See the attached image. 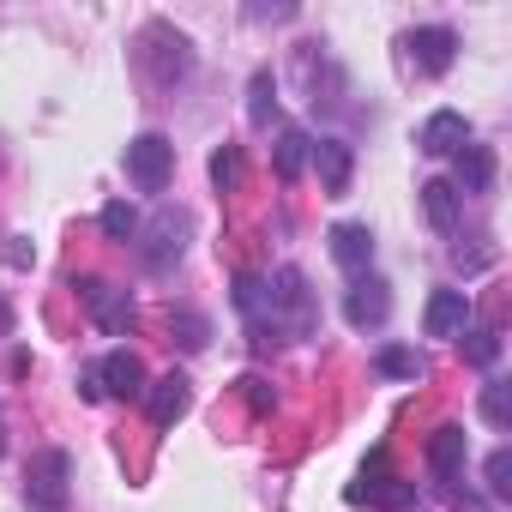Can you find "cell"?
Wrapping results in <instances>:
<instances>
[{"mask_svg":"<svg viewBox=\"0 0 512 512\" xmlns=\"http://www.w3.org/2000/svg\"><path fill=\"white\" fill-rule=\"evenodd\" d=\"M235 308L247 314V326H253V344H284V338H308L314 326H320V302H314V290H308V278L296 272V266H284V272H272V284L266 278H235Z\"/></svg>","mask_w":512,"mask_h":512,"instance_id":"obj_1","label":"cell"},{"mask_svg":"<svg viewBox=\"0 0 512 512\" xmlns=\"http://www.w3.org/2000/svg\"><path fill=\"white\" fill-rule=\"evenodd\" d=\"M139 67H145V79H151V91H175L187 73H193V43L175 31V25H145V37H139Z\"/></svg>","mask_w":512,"mask_h":512,"instance_id":"obj_2","label":"cell"},{"mask_svg":"<svg viewBox=\"0 0 512 512\" xmlns=\"http://www.w3.org/2000/svg\"><path fill=\"white\" fill-rule=\"evenodd\" d=\"M67 494H73V458H67L61 446L31 452V464H25V500H31L37 512H61Z\"/></svg>","mask_w":512,"mask_h":512,"instance_id":"obj_3","label":"cell"},{"mask_svg":"<svg viewBox=\"0 0 512 512\" xmlns=\"http://www.w3.org/2000/svg\"><path fill=\"white\" fill-rule=\"evenodd\" d=\"M139 235H145V241H139V266L163 278V272H175V266H181V253H187V211L163 205Z\"/></svg>","mask_w":512,"mask_h":512,"instance_id":"obj_4","label":"cell"},{"mask_svg":"<svg viewBox=\"0 0 512 512\" xmlns=\"http://www.w3.org/2000/svg\"><path fill=\"white\" fill-rule=\"evenodd\" d=\"M73 296L85 302V314H91L109 338H127V332H133V320H139L133 296H127L121 284H109V278H73Z\"/></svg>","mask_w":512,"mask_h":512,"instance_id":"obj_5","label":"cell"},{"mask_svg":"<svg viewBox=\"0 0 512 512\" xmlns=\"http://www.w3.org/2000/svg\"><path fill=\"white\" fill-rule=\"evenodd\" d=\"M127 175H133L139 193H163L169 175H175V145H169L163 133H139V139L127 145Z\"/></svg>","mask_w":512,"mask_h":512,"instance_id":"obj_6","label":"cell"},{"mask_svg":"<svg viewBox=\"0 0 512 512\" xmlns=\"http://www.w3.org/2000/svg\"><path fill=\"white\" fill-rule=\"evenodd\" d=\"M386 314H392V290H386V278H356L350 290H344V320L356 326V332H374V326H386Z\"/></svg>","mask_w":512,"mask_h":512,"instance_id":"obj_7","label":"cell"},{"mask_svg":"<svg viewBox=\"0 0 512 512\" xmlns=\"http://www.w3.org/2000/svg\"><path fill=\"white\" fill-rule=\"evenodd\" d=\"M91 380H97L103 398H145V362H139L133 350H109V356L91 368Z\"/></svg>","mask_w":512,"mask_h":512,"instance_id":"obj_8","label":"cell"},{"mask_svg":"<svg viewBox=\"0 0 512 512\" xmlns=\"http://www.w3.org/2000/svg\"><path fill=\"white\" fill-rule=\"evenodd\" d=\"M404 49L416 55V67H422L428 79H440V73H452V61H458V31H446V25H422V31L404 37Z\"/></svg>","mask_w":512,"mask_h":512,"instance_id":"obj_9","label":"cell"},{"mask_svg":"<svg viewBox=\"0 0 512 512\" xmlns=\"http://www.w3.org/2000/svg\"><path fill=\"white\" fill-rule=\"evenodd\" d=\"M187 404H193L187 374H163V380L145 386V416H151V428H175V422L187 416Z\"/></svg>","mask_w":512,"mask_h":512,"instance_id":"obj_10","label":"cell"},{"mask_svg":"<svg viewBox=\"0 0 512 512\" xmlns=\"http://www.w3.org/2000/svg\"><path fill=\"white\" fill-rule=\"evenodd\" d=\"M470 326V296L464 290H434L428 308H422V332L428 338H458Z\"/></svg>","mask_w":512,"mask_h":512,"instance_id":"obj_11","label":"cell"},{"mask_svg":"<svg viewBox=\"0 0 512 512\" xmlns=\"http://www.w3.org/2000/svg\"><path fill=\"white\" fill-rule=\"evenodd\" d=\"M428 157H458L464 145H470V121L458 115V109H440V115H428L422 121V139H416Z\"/></svg>","mask_w":512,"mask_h":512,"instance_id":"obj_12","label":"cell"},{"mask_svg":"<svg viewBox=\"0 0 512 512\" xmlns=\"http://www.w3.org/2000/svg\"><path fill=\"white\" fill-rule=\"evenodd\" d=\"M326 241H332V260H338L344 272L362 278V272L374 266V235H368V223H332Z\"/></svg>","mask_w":512,"mask_h":512,"instance_id":"obj_13","label":"cell"},{"mask_svg":"<svg viewBox=\"0 0 512 512\" xmlns=\"http://www.w3.org/2000/svg\"><path fill=\"white\" fill-rule=\"evenodd\" d=\"M308 163L320 169V187L338 199V193H350V169H356V157H350V145L344 139H320L314 151H308Z\"/></svg>","mask_w":512,"mask_h":512,"instance_id":"obj_14","label":"cell"},{"mask_svg":"<svg viewBox=\"0 0 512 512\" xmlns=\"http://www.w3.org/2000/svg\"><path fill=\"white\" fill-rule=\"evenodd\" d=\"M452 163H458V181H452V187H458V199H464V193H488V187H494V151H488V145H476V139H470Z\"/></svg>","mask_w":512,"mask_h":512,"instance_id":"obj_15","label":"cell"},{"mask_svg":"<svg viewBox=\"0 0 512 512\" xmlns=\"http://www.w3.org/2000/svg\"><path fill=\"white\" fill-rule=\"evenodd\" d=\"M428 464H434V476H464V428L458 422H440L434 434H428Z\"/></svg>","mask_w":512,"mask_h":512,"instance_id":"obj_16","label":"cell"},{"mask_svg":"<svg viewBox=\"0 0 512 512\" xmlns=\"http://www.w3.org/2000/svg\"><path fill=\"white\" fill-rule=\"evenodd\" d=\"M308 151H314V139H308L302 127H284V133H278V145H272V169H278V181H302Z\"/></svg>","mask_w":512,"mask_h":512,"instance_id":"obj_17","label":"cell"},{"mask_svg":"<svg viewBox=\"0 0 512 512\" xmlns=\"http://www.w3.org/2000/svg\"><path fill=\"white\" fill-rule=\"evenodd\" d=\"M416 193H422V211H428V223L452 235V229H458V211H464V199H458V187H452V181H422Z\"/></svg>","mask_w":512,"mask_h":512,"instance_id":"obj_18","label":"cell"},{"mask_svg":"<svg viewBox=\"0 0 512 512\" xmlns=\"http://www.w3.org/2000/svg\"><path fill=\"white\" fill-rule=\"evenodd\" d=\"M458 350H464L470 368H494V362H500V332H494V326H464V332H458Z\"/></svg>","mask_w":512,"mask_h":512,"instance_id":"obj_19","label":"cell"},{"mask_svg":"<svg viewBox=\"0 0 512 512\" xmlns=\"http://www.w3.org/2000/svg\"><path fill=\"white\" fill-rule=\"evenodd\" d=\"M169 344H181V350H205V344H211V320L193 314V308H175V314H169Z\"/></svg>","mask_w":512,"mask_h":512,"instance_id":"obj_20","label":"cell"},{"mask_svg":"<svg viewBox=\"0 0 512 512\" xmlns=\"http://www.w3.org/2000/svg\"><path fill=\"white\" fill-rule=\"evenodd\" d=\"M272 115H278V79L272 73H253V85H247V121L253 127H272Z\"/></svg>","mask_w":512,"mask_h":512,"instance_id":"obj_21","label":"cell"},{"mask_svg":"<svg viewBox=\"0 0 512 512\" xmlns=\"http://www.w3.org/2000/svg\"><path fill=\"white\" fill-rule=\"evenodd\" d=\"M374 368L392 374V380H422V374H428V362H422L416 350H404V344H386V350L374 356Z\"/></svg>","mask_w":512,"mask_h":512,"instance_id":"obj_22","label":"cell"},{"mask_svg":"<svg viewBox=\"0 0 512 512\" xmlns=\"http://www.w3.org/2000/svg\"><path fill=\"white\" fill-rule=\"evenodd\" d=\"M235 392H241V404H247L253 416H266V410H278V386H272L266 374H241V380H235Z\"/></svg>","mask_w":512,"mask_h":512,"instance_id":"obj_23","label":"cell"},{"mask_svg":"<svg viewBox=\"0 0 512 512\" xmlns=\"http://www.w3.org/2000/svg\"><path fill=\"white\" fill-rule=\"evenodd\" d=\"M211 181H217V193L241 187V145H217L211 151Z\"/></svg>","mask_w":512,"mask_h":512,"instance_id":"obj_24","label":"cell"},{"mask_svg":"<svg viewBox=\"0 0 512 512\" xmlns=\"http://www.w3.org/2000/svg\"><path fill=\"white\" fill-rule=\"evenodd\" d=\"M103 235L127 247V241L139 235V211H133V205H121V199H115V205H103Z\"/></svg>","mask_w":512,"mask_h":512,"instance_id":"obj_25","label":"cell"},{"mask_svg":"<svg viewBox=\"0 0 512 512\" xmlns=\"http://www.w3.org/2000/svg\"><path fill=\"white\" fill-rule=\"evenodd\" d=\"M482 416H488L494 428H512V386H506V380H488V386H482Z\"/></svg>","mask_w":512,"mask_h":512,"instance_id":"obj_26","label":"cell"},{"mask_svg":"<svg viewBox=\"0 0 512 512\" xmlns=\"http://www.w3.org/2000/svg\"><path fill=\"white\" fill-rule=\"evenodd\" d=\"M488 494H512V452L500 446V452H488Z\"/></svg>","mask_w":512,"mask_h":512,"instance_id":"obj_27","label":"cell"},{"mask_svg":"<svg viewBox=\"0 0 512 512\" xmlns=\"http://www.w3.org/2000/svg\"><path fill=\"white\" fill-rule=\"evenodd\" d=\"M0 260H7V266H37V247H31V235H0Z\"/></svg>","mask_w":512,"mask_h":512,"instance_id":"obj_28","label":"cell"},{"mask_svg":"<svg viewBox=\"0 0 512 512\" xmlns=\"http://www.w3.org/2000/svg\"><path fill=\"white\" fill-rule=\"evenodd\" d=\"M452 266H458V272H482L488 253H482V247H452Z\"/></svg>","mask_w":512,"mask_h":512,"instance_id":"obj_29","label":"cell"},{"mask_svg":"<svg viewBox=\"0 0 512 512\" xmlns=\"http://www.w3.org/2000/svg\"><path fill=\"white\" fill-rule=\"evenodd\" d=\"M253 25H266V19H296V7H247Z\"/></svg>","mask_w":512,"mask_h":512,"instance_id":"obj_30","label":"cell"},{"mask_svg":"<svg viewBox=\"0 0 512 512\" xmlns=\"http://www.w3.org/2000/svg\"><path fill=\"white\" fill-rule=\"evenodd\" d=\"M13 332V308H7V296H0V338Z\"/></svg>","mask_w":512,"mask_h":512,"instance_id":"obj_31","label":"cell"},{"mask_svg":"<svg viewBox=\"0 0 512 512\" xmlns=\"http://www.w3.org/2000/svg\"><path fill=\"white\" fill-rule=\"evenodd\" d=\"M0 446H7V434H0Z\"/></svg>","mask_w":512,"mask_h":512,"instance_id":"obj_32","label":"cell"}]
</instances>
